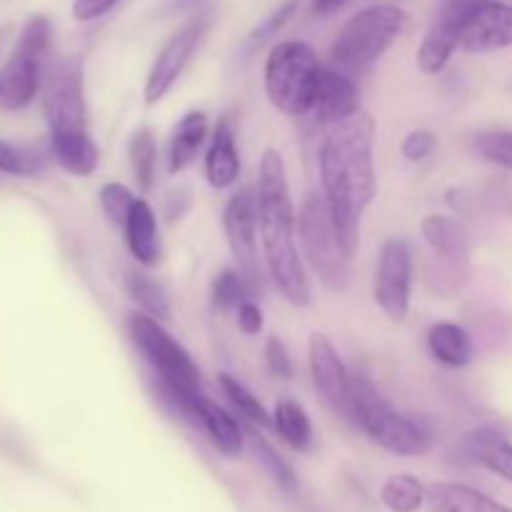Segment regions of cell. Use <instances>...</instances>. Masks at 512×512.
Returning a JSON list of instances; mask_svg holds the SVG:
<instances>
[{"instance_id":"cell-1","label":"cell","mask_w":512,"mask_h":512,"mask_svg":"<svg viewBox=\"0 0 512 512\" xmlns=\"http://www.w3.org/2000/svg\"><path fill=\"white\" fill-rule=\"evenodd\" d=\"M320 185L333 215L345 253L353 258L360 245V228L378 195L375 170V118L368 110L323 125L320 143Z\"/></svg>"},{"instance_id":"cell-2","label":"cell","mask_w":512,"mask_h":512,"mask_svg":"<svg viewBox=\"0 0 512 512\" xmlns=\"http://www.w3.org/2000/svg\"><path fill=\"white\" fill-rule=\"evenodd\" d=\"M255 195H258L260 240H263L268 275L290 305L308 308L313 303V290H310L305 260L295 245L298 210H295L293 195H290L285 160L275 148H268L260 158L258 193Z\"/></svg>"},{"instance_id":"cell-3","label":"cell","mask_w":512,"mask_h":512,"mask_svg":"<svg viewBox=\"0 0 512 512\" xmlns=\"http://www.w3.org/2000/svg\"><path fill=\"white\" fill-rule=\"evenodd\" d=\"M43 110L53 158L65 173L88 178L98 168V145L88 130L83 60L68 55L50 65L43 90Z\"/></svg>"},{"instance_id":"cell-4","label":"cell","mask_w":512,"mask_h":512,"mask_svg":"<svg viewBox=\"0 0 512 512\" xmlns=\"http://www.w3.org/2000/svg\"><path fill=\"white\" fill-rule=\"evenodd\" d=\"M130 338L135 348L140 350L155 375L160 378L163 393L170 403L188 415L193 423H198V403L205 398L200 393V368L195 365L193 355L163 328V323L145 313H133L128 320Z\"/></svg>"},{"instance_id":"cell-5","label":"cell","mask_w":512,"mask_h":512,"mask_svg":"<svg viewBox=\"0 0 512 512\" xmlns=\"http://www.w3.org/2000/svg\"><path fill=\"white\" fill-rule=\"evenodd\" d=\"M345 418L355 420L378 448L393 455L420 458L433 448V430L428 428V423L393 408L380 395L373 380L365 378V375H353V380H350V400Z\"/></svg>"},{"instance_id":"cell-6","label":"cell","mask_w":512,"mask_h":512,"mask_svg":"<svg viewBox=\"0 0 512 512\" xmlns=\"http://www.w3.org/2000/svg\"><path fill=\"white\" fill-rule=\"evenodd\" d=\"M405 25H408V13L398 5L380 3L360 10L335 38L330 48V65L350 78L368 73L403 35Z\"/></svg>"},{"instance_id":"cell-7","label":"cell","mask_w":512,"mask_h":512,"mask_svg":"<svg viewBox=\"0 0 512 512\" xmlns=\"http://www.w3.org/2000/svg\"><path fill=\"white\" fill-rule=\"evenodd\" d=\"M323 65L303 40H283L273 45L265 60V95L280 113L303 118L313 110L315 88Z\"/></svg>"},{"instance_id":"cell-8","label":"cell","mask_w":512,"mask_h":512,"mask_svg":"<svg viewBox=\"0 0 512 512\" xmlns=\"http://www.w3.org/2000/svg\"><path fill=\"white\" fill-rule=\"evenodd\" d=\"M298 240L300 248H303V258L315 270L320 283L333 293L348 290L350 278H353L350 255L345 253L343 243H340L323 193H308L300 203Z\"/></svg>"},{"instance_id":"cell-9","label":"cell","mask_w":512,"mask_h":512,"mask_svg":"<svg viewBox=\"0 0 512 512\" xmlns=\"http://www.w3.org/2000/svg\"><path fill=\"white\" fill-rule=\"evenodd\" d=\"M53 25L45 15H33L25 23L13 55L0 70V105L8 110H20L33 103L43 80V63L48 58Z\"/></svg>"},{"instance_id":"cell-10","label":"cell","mask_w":512,"mask_h":512,"mask_svg":"<svg viewBox=\"0 0 512 512\" xmlns=\"http://www.w3.org/2000/svg\"><path fill=\"white\" fill-rule=\"evenodd\" d=\"M375 305L393 323H403L413 298V248L408 240L390 238L383 243L373 280Z\"/></svg>"},{"instance_id":"cell-11","label":"cell","mask_w":512,"mask_h":512,"mask_svg":"<svg viewBox=\"0 0 512 512\" xmlns=\"http://www.w3.org/2000/svg\"><path fill=\"white\" fill-rule=\"evenodd\" d=\"M225 238H228L230 253L238 260L240 275L248 280V285L260 290V265H258V195L253 190H240L228 200L223 213Z\"/></svg>"},{"instance_id":"cell-12","label":"cell","mask_w":512,"mask_h":512,"mask_svg":"<svg viewBox=\"0 0 512 512\" xmlns=\"http://www.w3.org/2000/svg\"><path fill=\"white\" fill-rule=\"evenodd\" d=\"M205 33H208V20L193 18L190 23H185L178 33L170 35L168 43H165L163 48H160V53L155 55L148 78H145V103H160V100L173 90V85L178 83L183 70L188 68V63L193 60L195 50L203 43Z\"/></svg>"},{"instance_id":"cell-13","label":"cell","mask_w":512,"mask_h":512,"mask_svg":"<svg viewBox=\"0 0 512 512\" xmlns=\"http://www.w3.org/2000/svg\"><path fill=\"white\" fill-rule=\"evenodd\" d=\"M483 3L485 0H445L418 50V68L425 75H438L450 63L460 48L465 25Z\"/></svg>"},{"instance_id":"cell-14","label":"cell","mask_w":512,"mask_h":512,"mask_svg":"<svg viewBox=\"0 0 512 512\" xmlns=\"http://www.w3.org/2000/svg\"><path fill=\"white\" fill-rule=\"evenodd\" d=\"M308 365L313 375V385L325 403L338 413L348 415L350 400V380L353 375L348 373L345 363L340 360L338 350L330 343L328 335L313 333L308 340Z\"/></svg>"},{"instance_id":"cell-15","label":"cell","mask_w":512,"mask_h":512,"mask_svg":"<svg viewBox=\"0 0 512 512\" xmlns=\"http://www.w3.org/2000/svg\"><path fill=\"white\" fill-rule=\"evenodd\" d=\"M512 45V5L485 0L468 20L460 38L465 53H493Z\"/></svg>"},{"instance_id":"cell-16","label":"cell","mask_w":512,"mask_h":512,"mask_svg":"<svg viewBox=\"0 0 512 512\" xmlns=\"http://www.w3.org/2000/svg\"><path fill=\"white\" fill-rule=\"evenodd\" d=\"M313 110L318 113L320 125L338 123V120L360 113L363 108H360V88L355 78L340 73L333 65L320 68Z\"/></svg>"},{"instance_id":"cell-17","label":"cell","mask_w":512,"mask_h":512,"mask_svg":"<svg viewBox=\"0 0 512 512\" xmlns=\"http://www.w3.org/2000/svg\"><path fill=\"white\" fill-rule=\"evenodd\" d=\"M460 453L475 465H483L498 478L512 483V440L493 425L473 430L460 443Z\"/></svg>"},{"instance_id":"cell-18","label":"cell","mask_w":512,"mask_h":512,"mask_svg":"<svg viewBox=\"0 0 512 512\" xmlns=\"http://www.w3.org/2000/svg\"><path fill=\"white\" fill-rule=\"evenodd\" d=\"M125 243H128L130 255L138 260L145 268H155L160 263V235H158V218H155L153 208L148 205V200L138 198L135 200L133 210H130L128 220L123 225Z\"/></svg>"},{"instance_id":"cell-19","label":"cell","mask_w":512,"mask_h":512,"mask_svg":"<svg viewBox=\"0 0 512 512\" xmlns=\"http://www.w3.org/2000/svg\"><path fill=\"white\" fill-rule=\"evenodd\" d=\"M428 508L430 512H512V508L495 500L493 495L473 485L448 483V480L428 485Z\"/></svg>"},{"instance_id":"cell-20","label":"cell","mask_w":512,"mask_h":512,"mask_svg":"<svg viewBox=\"0 0 512 512\" xmlns=\"http://www.w3.org/2000/svg\"><path fill=\"white\" fill-rule=\"evenodd\" d=\"M205 178L215 190L230 188L240 178V153L230 118H223L215 125L208 155H205Z\"/></svg>"},{"instance_id":"cell-21","label":"cell","mask_w":512,"mask_h":512,"mask_svg":"<svg viewBox=\"0 0 512 512\" xmlns=\"http://www.w3.org/2000/svg\"><path fill=\"white\" fill-rule=\"evenodd\" d=\"M423 238L435 253L453 265L468 263L470 258V233L458 218L450 215H428L420 225Z\"/></svg>"},{"instance_id":"cell-22","label":"cell","mask_w":512,"mask_h":512,"mask_svg":"<svg viewBox=\"0 0 512 512\" xmlns=\"http://www.w3.org/2000/svg\"><path fill=\"white\" fill-rule=\"evenodd\" d=\"M198 423L208 433L210 443L225 458H240L245 450V428L213 400L203 398L198 403Z\"/></svg>"},{"instance_id":"cell-23","label":"cell","mask_w":512,"mask_h":512,"mask_svg":"<svg viewBox=\"0 0 512 512\" xmlns=\"http://www.w3.org/2000/svg\"><path fill=\"white\" fill-rule=\"evenodd\" d=\"M205 138H208V115L203 110L185 113L173 128V135H170V173L178 175L185 168H190L193 160L198 158Z\"/></svg>"},{"instance_id":"cell-24","label":"cell","mask_w":512,"mask_h":512,"mask_svg":"<svg viewBox=\"0 0 512 512\" xmlns=\"http://www.w3.org/2000/svg\"><path fill=\"white\" fill-rule=\"evenodd\" d=\"M428 348L438 363L448 368H465L473 360V338L458 323H435L428 333Z\"/></svg>"},{"instance_id":"cell-25","label":"cell","mask_w":512,"mask_h":512,"mask_svg":"<svg viewBox=\"0 0 512 512\" xmlns=\"http://www.w3.org/2000/svg\"><path fill=\"white\" fill-rule=\"evenodd\" d=\"M273 428L298 453H308L313 445V425L308 413L295 400H280L273 410Z\"/></svg>"},{"instance_id":"cell-26","label":"cell","mask_w":512,"mask_h":512,"mask_svg":"<svg viewBox=\"0 0 512 512\" xmlns=\"http://www.w3.org/2000/svg\"><path fill=\"white\" fill-rule=\"evenodd\" d=\"M245 440L250 443V448H253V453H255V460L263 465V470L270 475V480H273V483L278 485L283 493H288V495L298 493L300 483H298V475H295V470L290 468L288 460H285L283 455H280L278 450H275L273 445H270L268 440H265L263 435L255 430V425H245Z\"/></svg>"},{"instance_id":"cell-27","label":"cell","mask_w":512,"mask_h":512,"mask_svg":"<svg viewBox=\"0 0 512 512\" xmlns=\"http://www.w3.org/2000/svg\"><path fill=\"white\" fill-rule=\"evenodd\" d=\"M125 293L150 318L160 320V323L173 320V305H170L168 293L163 290V285L155 283L148 275L135 273V270L125 275Z\"/></svg>"},{"instance_id":"cell-28","label":"cell","mask_w":512,"mask_h":512,"mask_svg":"<svg viewBox=\"0 0 512 512\" xmlns=\"http://www.w3.org/2000/svg\"><path fill=\"white\" fill-rule=\"evenodd\" d=\"M380 503L390 512H418L428 503V488L415 475H390L380 488Z\"/></svg>"},{"instance_id":"cell-29","label":"cell","mask_w":512,"mask_h":512,"mask_svg":"<svg viewBox=\"0 0 512 512\" xmlns=\"http://www.w3.org/2000/svg\"><path fill=\"white\" fill-rule=\"evenodd\" d=\"M128 160L133 178L140 193H148L155 183V168H158V143L150 128L135 130L128 145Z\"/></svg>"},{"instance_id":"cell-30","label":"cell","mask_w":512,"mask_h":512,"mask_svg":"<svg viewBox=\"0 0 512 512\" xmlns=\"http://www.w3.org/2000/svg\"><path fill=\"white\" fill-rule=\"evenodd\" d=\"M218 378H220V388H223L225 398L233 403V408L238 410L250 425H258V428H268V425H273V415L265 410V405L260 403V400L255 398V395L250 393L238 378H233V375L228 373H220Z\"/></svg>"},{"instance_id":"cell-31","label":"cell","mask_w":512,"mask_h":512,"mask_svg":"<svg viewBox=\"0 0 512 512\" xmlns=\"http://www.w3.org/2000/svg\"><path fill=\"white\" fill-rule=\"evenodd\" d=\"M250 295H253V288L240 275V270L225 268L223 273L215 275L210 303H213L215 313H230V310H238L240 305L248 303Z\"/></svg>"},{"instance_id":"cell-32","label":"cell","mask_w":512,"mask_h":512,"mask_svg":"<svg viewBox=\"0 0 512 512\" xmlns=\"http://www.w3.org/2000/svg\"><path fill=\"white\" fill-rule=\"evenodd\" d=\"M475 153L503 170H512V130H488L475 135Z\"/></svg>"},{"instance_id":"cell-33","label":"cell","mask_w":512,"mask_h":512,"mask_svg":"<svg viewBox=\"0 0 512 512\" xmlns=\"http://www.w3.org/2000/svg\"><path fill=\"white\" fill-rule=\"evenodd\" d=\"M98 198H100V208H103V213L108 215L110 223L118 225V228H123L130 210H133L135 200H138L133 193H130V188H125L123 183H105L103 188H100Z\"/></svg>"},{"instance_id":"cell-34","label":"cell","mask_w":512,"mask_h":512,"mask_svg":"<svg viewBox=\"0 0 512 512\" xmlns=\"http://www.w3.org/2000/svg\"><path fill=\"white\" fill-rule=\"evenodd\" d=\"M40 168H43V163L33 150L0 140V173L30 178V175H38Z\"/></svg>"},{"instance_id":"cell-35","label":"cell","mask_w":512,"mask_h":512,"mask_svg":"<svg viewBox=\"0 0 512 512\" xmlns=\"http://www.w3.org/2000/svg\"><path fill=\"white\" fill-rule=\"evenodd\" d=\"M295 8H298V0H285V3L280 5L278 10H275V13H270L268 18H265L263 23H260L258 28L253 30V35H250V38H248V50L260 48V45H263L265 40L273 38V35L278 33V30L283 28L285 23H288L290 15L295 13Z\"/></svg>"},{"instance_id":"cell-36","label":"cell","mask_w":512,"mask_h":512,"mask_svg":"<svg viewBox=\"0 0 512 512\" xmlns=\"http://www.w3.org/2000/svg\"><path fill=\"white\" fill-rule=\"evenodd\" d=\"M435 145H438V135H435L433 130H410L403 138L400 153H403V158L410 160V163H420V160H425L433 153Z\"/></svg>"},{"instance_id":"cell-37","label":"cell","mask_w":512,"mask_h":512,"mask_svg":"<svg viewBox=\"0 0 512 512\" xmlns=\"http://www.w3.org/2000/svg\"><path fill=\"white\" fill-rule=\"evenodd\" d=\"M265 365H268L273 378H280V380L293 378V360H290L288 348H285V343L278 338V335H270L268 343H265Z\"/></svg>"},{"instance_id":"cell-38","label":"cell","mask_w":512,"mask_h":512,"mask_svg":"<svg viewBox=\"0 0 512 512\" xmlns=\"http://www.w3.org/2000/svg\"><path fill=\"white\" fill-rule=\"evenodd\" d=\"M118 3L120 0H73V18L80 23H90V20L103 18Z\"/></svg>"},{"instance_id":"cell-39","label":"cell","mask_w":512,"mask_h":512,"mask_svg":"<svg viewBox=\"0 0 512 512\" xmlns=\"http://www.w3.org/2000/svg\"><path fill=\"white\" fill-rule=\"evenodd\" d=\"M263 310H260L258 303H253V300H248V303H243L238 308V328L243 330L245 335H258L263 333Z\"/></svg>"},{"instance_id":"cell-40","label":"cell","mask_w":512,"mask_h":512,"mask_svg":"<svg viewBox=\"0 0 512 512\" xmlns=\"http://www.w3.org/2000/svg\"><path fill=\"white\" fill-rule=\"evenodd\" d=\"M348 3L350 0H313V3H310V10H313V15H318V18H330V15L343 10Z\"/></svg>"},{"instance_id":"cell-41","label":"cell","mask_w":512,"mask_h":512,"mask_svg":"<svg viewBox=\"0 0 512 512\" xmlns=\"http://www.w3.org/2000/svg\"><path fill=\"white\" fill-rule=\"evenodd\" d=\"M198 3H203V0H175V5H178V8H193V5H198Z\"/></svg>"}]
</instances>
